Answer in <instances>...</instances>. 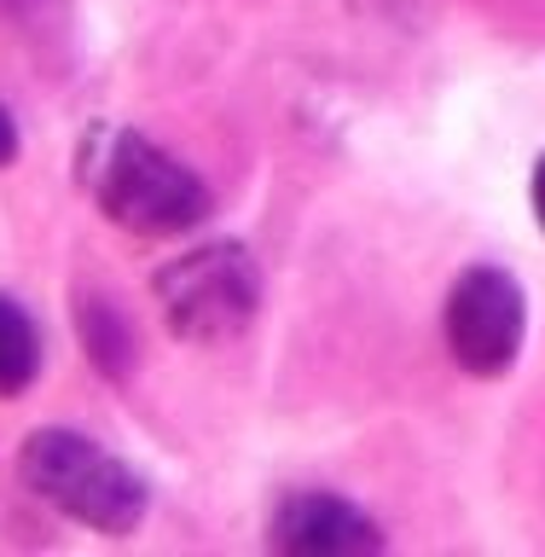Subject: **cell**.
I'll list each match as a JSON object with an SVG mask.
<instances>
[{"mask_svg":"<svg viewBox=\"0 0 545 557\" xmlns=\"http://www.w3.org/2000/svg\"><path fill=\"white\" fill-rule=\"evenodd\" d=\"M87 186H94L104 215L139 238H174V233H191V226L209 221V186L181 157L151 146L146 134L94 139Z\"/></svg>","mask_w":545,"mask_h":557,"instance_id":"obj_1","label":"cell"},{"mask_svg":"<svg viewBox=\"0 0 545 557\" xmlns=\"http://www.w3.org/2000/svg\"><path fill=\"white\" fill-rule=\"evenodd\" d=\"M17 476L35 499L99 534H128L146 517V482L134 476V465L76 430H35L17 453Z\"/></svg>","mask_w":545,"mask_h":557,"instance_id":"obj_2","label":"cell"},{"mask_svg":"<svg viewBox=\"0 0 545 557\" xmlns=\"http://www.w3.org/2000/svg\"><path fill=\"white\" fill-rule=\"evenodd\" d=\"M157 302L174 337L186 343H226L256 320L261 273L244 244H198L181 261H169L157 278Z\"/></svg>","mask_w":545,"mask_h":557,"instance_id":"obj_3","label":"cell"},{"mask_svg":"<svg viewBox=\"0 0 545 557\" xmlns=\"http://www.w3.org/2000/svg\"><path fill=\"white\" fill-rule=\"evenodd\" d=\"M522 325H529L522 285L499 268H470L447 296V348L476 377H499L517 360Z\"/></svg>","mask_w":545,"mask_h":557,"instance_id":"obj_4","label":"cell"},{"mask_svg":"<svg viewBox=\"0 0 545 557\" xmlns=\"http://www.w3.org/2000/svg\"><path fill=\"white\" fill-rule=\"evenodd\" d=\"M273 546L285 557H372L383 552V529L337 494H296L273 517Z\"/></svg>","mask_w":545,"mask_h":557,"instance_id":"obj_5","label":"cell"},{"mask_svg":"<svg viewBox=\"0 0 545 557\" xmlns=\"http://www.w3.org/2000/svg\"><path fill=\"white\" fill-rule=\"evenodd\" d=\"M35 372H41V337L35 320L12 296H0V395H24Z\"/></svg>","mask_w":545,"mask_h":557,"instance_id":"obj_6","label":"cell"},{"mask_svg":"<svg viewBox=\"0 0 545 557\" xmlns=\"http://www.w3.org/2000/svg\"><path fill=\"white\" fill-rule=\"evenodd\" d=\"M17 157V122H12V111L0 104V163H12Z\"/></svg>","mask_w":545,"mask_h":557,"instance_id":"obj_7","label":"cell"},{"mask_svg":"<svg viewBox=\"0 0 545 557\" xmlns=\"http://www.w3.org/2000/svg\"><path fill=\"white\" fill-rule=\"evenodd\" d=\"M534 215L545 226V157H540V169H534Z\"/></svg>","mask_w":545,"mask_h":557,"instance_id":"obj_8","label":"cell"}]
</instances>
